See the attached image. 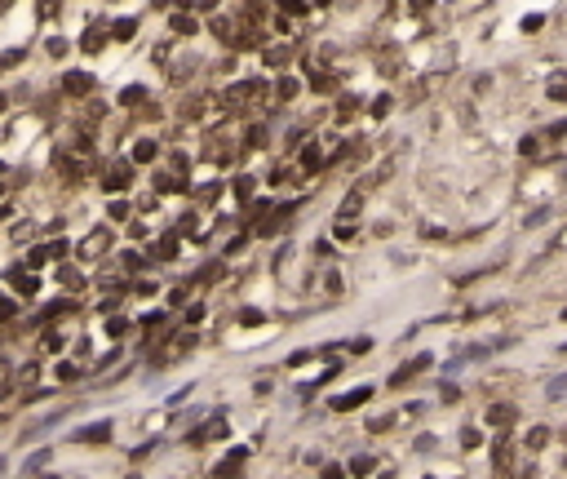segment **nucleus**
Segmentation results:
<instances>
[{"instance_id": "nucleus-2", "label": "nucleus", "mask_w": 567, "mask_h": 479, "mask_svg": "<svg viewBox=\"0 0 567 479\" xmlns=\"http://www.w3.org/2000/svg\"><path fill=\"white\" fill-rule=\"evenodd\" d=\"M514 417H518V413L510 409V404H497V409L488 413V422H492V426H501V430H510V426H514Z\"/></svg>"}, {"instance_id": "nucleus-7", "label": "nucleus", "mask_w": 567, "mask_h": 479, "mask_svg": "<svg viewBox=\"0 0 567 479\" xmlns=\"http://www.w3.org/2000/svg\"><path fill=\"white\" fill-rule=\"evenodd\" d=\"M541 22H545L541 14H527V18H523V31H541Z\"/></svg>"}, {"instance_id": "nucleus-3", "label": "nucleus", "mask_w": 567, "mask_h": 479, "mask_svg": "<svg viewBox=\"0 0 567 479\" xmlns=\"http://www.w3.org/2000/svg\"><path fill=\"white\" fill-rule=\"evenodd\" d=\"M550 444V426H536V430H527V439H523V448L527 453H541Z\"/></svg>"}, {"instance_id": "nucleus-6", "label": "nucleus", "mask_w": 567, "mask_h": 479, "mask_svg": "<svg viewBox=\"0 0 567 479\" xmlns=\"http://www.w3.org/2000/svg\"><path fill=\"white\" fill-rule=\"evenodd\" d=\"M550 102H567V85H563V80H554V85H550Z\"/></svg>"}, {"instance_id": "nucleus-1", "label": "nucleus", "mask_w": 567, "mask_h": 479, "mask_svg": "<svg viewBox=\"0 0 567 479\" xmlns=\"http://www.w3.org/2000/svg\"><path fill=\"white\" fill-rule=\"evenodd\" d=\"M426 364H430V359H426V355H417V359H413V364H404V368H399V373H394V386H408V377H417V373H426Z\"/></svg>"}, {"instance_id": "nucleus-8", "label": "nucleus", "mask_w": 567, "mask_h": 479, "mask_svg": "<svg viewBox=\"0 0 567 479\" xmlns=\"http://www.w3.org/2000/svg\"><path fill=\"white\" fill-rule=\"evenodd\" d=\"M351 471H355V475H368V471H372V462H368V457H359V462H351Z\"/></svg>"}, {"instance_id": "nucleus-4", "label": "nucleus", "mask_w": 567, "mask_h": 479, "mask_svg": "<svg viewBox=\"0 0 567 479\" xmlns=\"http://www.w3.org/2000/svg\"><path fill=\"white\" fill-rule=\"evenodd\" d=\"M106 435H111V426L102 422V426H89V430H80L76 439H89V444H93V439H106Z\"/></svg>"}, {"instance_id": "nucleus-5", "label": "nucleus", "mask_w": 567, "mask_h": 479, "mask_svg": "<svg viewBox=\"0 0 567 479\" xmlns=\"http://www.w3.org/2000/svg\"><path fill=\"white\" fill-rule=\"evenodd\" d=\"M368 400V391H355V395H342V400H337V409H355V404H364Z\"/></svg>"}]
</instances>
